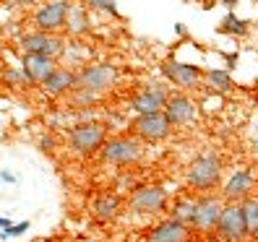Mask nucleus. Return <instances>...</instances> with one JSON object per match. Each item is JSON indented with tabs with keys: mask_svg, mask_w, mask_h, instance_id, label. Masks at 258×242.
<instances>
[{
	"mask_svg": "<svg viewBox=\"0 0 258 242\" xmlns=\"http://www.w3.org/2000/svg\"><path fill=\"white\" fill-rule=\"evenodd\" d=\"M222 180V162L214 151H204L199 154L190 164H188V172H185V183L196 190H211L214 185H219Z\"/></svg>",
	"mask_w": 258,
	"mask_h": 242,
	"instance_id": "obj_1",
	"label": "nucleus"
},
{
	"mask_svg": "<svg viewBox=\"0 0 258 242\" xmlns=\"http://www.w3.org/2000/svg\"><path fill=\"white\" fill-rule=\"evenodd\" d=\"M141 159V141L136 135H115L102 146V162L104 164H117L125 167Z\"/></svg>",
	"mask_w": 258,
	"mask_h": 242,
	"instance_id": "obj_2",
	"label": "nucleus"
},
{
	"mask_svg": "<svg viewBox=\"0 0 258 242\" xmlns=\"http://www.w3.org/2000/svg\"><path fill=\"white\" fill-rule=\"evenodd\" d=\"M117 81V68L112 63H97V65H86L81 73H79V92H86V94H102L112 89Z\"/></svg>",
	"mask_w": 258,
	"mask_h": 242,
	"instance_id": "obj_3",
	"label": "nucleus"
},
{
	"mask_svg": "<svg viewBox=\"0 0 258 242\" xmlns=\"http://www.w3.org/2000/svg\"><path fill=\"white\" fill-rule=\"evenodd\" d=\"M131 133L139 141L146 143H157L164 141L167 135L172 133V123L164 112H154V115H136V120L131 123Z\"/></svg>",
	"mask_w": 258,
	"mask_h": 242,
	"instance_id": "obj_4",
	"label": "nucleus"
},
{
	"mask_svg": "<svg viewBox=\"0 0 258 242\" xmlns=\"http://www.w3.org/2000/svg\"><path fill=\"white\" fill-rule=\"evenodd\" d=\"M159 70H162V75L167 81L180 86V89H199L201 81H204V75H206V70H201L199 65L180 63V60H172V57L162 60Z\"/></svg>",
	"mask_w": 258,
	"mask_h": 242,
	"instance_id": "obj_5",
	"label": "nucleus"
},
{
	"mask_svg": "<svg viewBox=\"0 0 258 242\" xmlns=\"http://www.w3.org/2000/svg\"><path fill=\"white\" fill-rule=\"evenodd\" d=\"M170 89L167 84H146L139 94L131 99V110L136 115H154V112H164L167 102H170Z\"/></svg>",
	"mask_w": 258,
	"mask_h": 242,
	"instance_id": "obj_6",
	"label": "nucleus"
},
{
	"mask_svg": "<svg viewBox=\"0 0 258 242\" xmlns=\"http://www.w3.org/2000/svg\"><path fill=\"white\" fill-rule=\"evenodd\" d=\"M214 234L222 242H242V239H248V226H245V216H242L240 203L224 206L222 219L217 224V232Z\"/></svg>",
	"mask_w": 258,
	"mask_h": 242,
	"instance_id": "obj_7",
	"label": "nucleus"
},
{
	"mask_svg": "<svg viewBox=\"0 0 258 242\" xmlns=\"http://www.w3.org/2000/svg\"><path fill=\"white\" fill-rule=\"evenodd\" d=\"M68 143L76 154H94V151H99L107 143L104 141V128L99 123H81L71 130Z\"/></svg>",
	"mask_w": 258,
	"mask_h": 242,
	"instance_id": "obj_8",
	"label": "nucleus"
},
{
	"mask_svg": "<svg viewBox=\"0 0 258 242\" xmlns=\"http://www.w3.org/2000/svg\"><path fill=\"white\" fill-rule=\"evenodd\" d=\"M71 11L73 6L66 3V0H55V3H47L42 6L37 13H34V26L37 32H44V34H52L57 29H63L71 19Z\"/></svg>",
	"mask_w": 258,
	"mask_h": 242,
	"instance_id": "obj_9",
	"label": "nucleus"
},
{
	"mask_svg": "<svg viewBox=\"0 0 258 242\" xmlns=\"http://www.w3.org/2000/svg\"><path fill=\"white\" fill-rule=\"evenodd\" d=\"M167 203V190L162 185H144L139 190H133L131 193V198H128V206L131 211H136V214H157V211H162Z\"/></svg>",
	"mask_w": 258,
	"mask_h": 242,
	"instance_id": "obj_10",
	"label": "nucleus"
},
{
	"mask_svg": "<svg viewBox=\"0 0 258 242\" xmlns=\"http://www.w3.org/2000/svg\"><path fill=\"white\" fill-rule=\"evenodd\" d=\"M21 47H24V55H44L55 60L57 55H63L66 50V42L55 37V34H44V32H29L21 37Z\"/></svg>",
	"mask_w": 258,
	"mask_h": 242,
	"instance_id": "obj_11",
	"label": "nucleus"
},
{
	"mask_svg": "<svg viewBox=\"0 0 258 242\" xmlns=\"http://www.w3.org/2000/svg\"><path fill=\"white\" fill-rule=\"evenodd\" d=\"M222 211H224V203L219 198H214V195H201V198H199V208H196L193 229L196 232H217Z\"/></svg>",
	"mask_w": 258,
	"mask_h": 242,
	"instance_id": "obj_12",
	"label": "nucleus"
},
{
	"mask_svg": "<svg viewBox=\"0 0 258 242\" xmlns=\"http://www.w3.org/2000/svg\"><path fill=\"white\" fill-rule=\"evenodd\" d=\"M164 115L170 117L172 125H188L199 117V104H196L188 94H172L164 107Z\"/></svg>",
	"mask_w": 258,
	"mask_h": 242,
	"instance_id": "obj_13",
	"label": "nucleus"
},
{
	"mask_svg": "<svg viewBox=\"0 0 258 242\" xmlns=\"http://www.w3.org/2000/svg\"><path fill=\"white\" fill-rule=\"evenodd\" d=\"M253 185H255V180H253V175L248 172V170H237V172H232V177L224 183V188H222V195H224V201H245V198H250V190H253Z\"/></svg>",
	"mask_w": 258,
	"mask_h": 242,
	"instance_id": "obj_14",
	"label": "nucleus"
},
{
	"mask_svg": "<svg viewBox=\"0 0 258 242\" xmlns=\"http://www.w3.org/2000/svg\"><path fill=\"white\" fill-rule=\"evenodd\" d=\"M188 237H190V229L185 224H180L175 219H164L146 234V242H188Z\"/></svg>",
	"mask_w": 258,
	"mask_h": 242,
	"instance_id": "obj_15",
	"label": "nucleus"
},
{
	"mask_svg": "<svg viewBox=\"0 0 258 242\" xmlns=\"http://www.w3.org/2000/svg\"><path fill=\"white\" fill-rule=\"evenodd\" d=\"M21 70H24V75L32 84H44L57 70V65H55V60L44 57V55H24Z\"/></svg>",
	"mask_w": 258,
	"mask_h": 242,
	"instance_id": "obj_16",
	"label": "nucleus"
},
{
	"mask_svg": "<svg viewBox=\"0 0 258 242\" xmlns=\"http://www.w3.org/2000/svg\"><path fill=\"white\" fill-rule=\"evenodd\" d=\"M42 89L47 94H66V92H73V89H79V75L68 68H57L47 81L42 84Z\"/></svg>",
	"mask_w": 258,
	"mask_h": 242,
	"instance_id": "obj_17",
	"label": "nucleus"
},
{
	"mask_svg": "<svg viewBox=\"0 0 258 242\" xmlns=\"http://www.w3.org/2000/svg\"><path fill=\"white\" fill-rule=\"evenodd\" d=\"M120 214V195L115 193H99L94 201V216L99 221H112Z\"/></svg>",
	"mask_w": 258,
	"mask_h": 242,
	"instance_id": "obj_18",
	"label": "nucleus"
},
{
	"mask_svg": "<svg viewBox=\"0 0 258 242\" xmlns=\"http://www.w3.org/2000/svg\"><path fill=\"white\" fill-rule=\"evenodd\" d=\"M196 208H199V198H190V195H183L172 203V219L185 224V226H193L196 221Z\"/></svg>",
	"mask_w": 258,
	"mask_h": 242,
	"instance_id": "obj_19",
	"label": "nucleus"
},
{
	"mask_svg": "<svg viewBox=\"0 0 258 242\" xmlns=\"http://www.w3.org/2000/svg\"><path fill=\"white\" fill-rule=\"evenodd\" d=\"M204 84H206L209 92L227 94L232 89V75H230V70H224V68H209L206 75H204Z\"/></svg>",
	"mask_w": 258,
	"mask_h": 242,
	"instance_id": "obj_20",
	"label": "nucleus"
},
{
	"mask_svg": "<svg viewBox=\"0 0 258 242\" xmlns=\"http://www.w3.org/2000/svg\"><path fill=\"white\" fill-rule=\"evenodd\" d=\"M242 216H245V226H248V237H258V198H245L240 203Z\"/></svg>",
	"mask_w": 258,
	"mask_h": 242,
	"instance_id": "obj_21",
	"label": "nucleus"
},
{
	"mask_svg": "<svg viewBox=\"0 0 258 242\" xmlns=\"http://www.w3.org/2000/svg\"><path fill=\"white\" fill-rule=\"evenodd\" d=\"M248 21L245 19H240V16H235V11H230L227 16L219 21V32L222 34H232V37H240V34H245L248 32Z\"/></svg>",
	"mask_w": 258,
	"mask_h": 242,
	"instance_id": "obj_22",
	"label": "nucleus"
},
{
	"mask_svg": "<svg viewBox=\"0 0 258 242\" xmlns=\"http://www.w3.org/2000/svg\"><path fill=\"white\" fill-rule=\"evenodd\" d=\"M86 13H89V8H81V6H76L71 11V19H68V29H71V32H84V29L89 26V21H84Z\"/></svg>",
	"mask_w": 258,
	"mask_h": 242,
	"instance_id": "obj_23",
	"label": "nucleus"
},
{
	"mask_svg": "<svg viewBox=\"0 0 258 242\" xmlns=\"http://www.w3.org/2000/svg\"><path fill=\"white\" fill-rule=\"evenodd\" d=\"M86 8H89V11H104V13H112V16H117V3H112V0H89Z\"/></svg>",
	"mask_w": 258,
	"mask_h": 242,
	"instance_id": "obj_24",
	"label": "nucleus"
},
{
	"mask_svg": "<svg viewBox=\"0 0 258 242\" xmlns=\"http://www.w3.org/2000/svg\"><path fill=\"white\" fill-rule=\"evenodd\" d=\"M26 229H29V221H19V224H13L11 229L3 234V239H6V237H16V234H21V232H26Z\"/></svg>",
	"mask_w": 258,
	"mask_h": 242,
	"instance_id": "obj_25",
	"label": "nucleus"
},
{
	"mask_svg": "<svg viewBox=\"0 0 258 242\" xmlns=\"http://www.w3.org/2000/svg\"><path fill=\"white\" fill-rule=\"evenodd\" d=\"M11 226H13V221H11L8 216H3V219H0V229H3V234H6L8 229H11Z\"/></svg>",
	"mask_w": 258,
	"mask_h": 242,
	"instance_id": "obj_26",
	"label": "nucleus"
},
{
	"mask_svg": "<svg viewBox=\"0 0 258 242\" xmlns=\"http://www.w3.org/2000/svg\"><path fill=\"white\" fill-rule=\"evenodd\" d=\"M3 183H16V177H13L11 172H3Z\"/></svg>",
	"mask_w": 258,
	"mask_h": 242,
	"instance_id": "obj_27",
	"label": "nucleus"
}]
</instances>
